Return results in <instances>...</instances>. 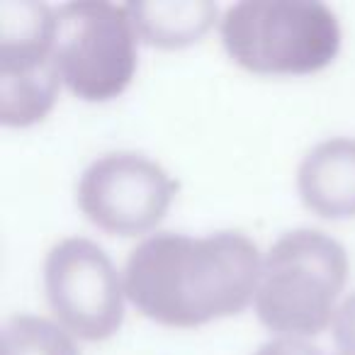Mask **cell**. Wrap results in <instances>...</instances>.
<instances>
[{
	"instance_id": "obj_1",
	"label": "cell",
	"mask_w": 355,
	"mask_h": 355,
	"mask_svg": "<svg viewBox=\"0 0 355 355\" xmlns=\"http://www.w3.org/2000/svg\"><path fill=\"white\" fill-rule=\"evenodd\" d=\"M261 266L256 243L239 232H158L129 253L122 282L144 316L193 329L246 309L256 297Z\"/></svg>"
},
{
	"instance_id": "obj_2",
	"label": "cell",
	"mask_w": 355,
	"mask_h": 355,
	"mask_svg": "<svg viewBox=\"0 0 355 355\" xmlns=\"http://www.w3.org/2000/svg\"><path fill=\"white\" fill-rule=\"evenodd\" d=\"M348 277V253L316 229H295L277 239L263 258L253 297L256 314L287 338L316 336L336 319V300Z\"/></svg>"
},
{
	"instance_id": "obj_3",
	"label": "cell",
	"mask_w": 355,
	"mask_h": 355,
	"mask_svg": "<svg viewBox=\"0 0 355 355\" xmlns=\"http://www.w3.org/2000/svg\"><path fill=\"white\" fill-rule=\"evenodd\" d=\"M227 54L253 73H314L336 59L340 25L316 0H243L222 17Z\"/></svg>"
},
{
	"instance_id": "obj_4",
	"label": "cell",
	"mask_w": 355,
	"mask_h": 355,
	"mask_svg": "<svg viewBox=\"0 0 355 355\" xmlns=\"http://www.w3.org/2000/svg\"><path fill=\"white\" fill-rule=\"evenodd\" d=\"M54 12V64L71 93L88 103L122 95L137 71V30L127 6L78 0Z\"/></svg>"
},
{
	"instance_id": "obj_5",
	"label": "cell",
	"mask_w": 355,
	"mask_h": 355,
	"mask_svg": "<svg viewBox=\"0 0 355 355\" xmlns=\"http://www.w3.org/2000/svg\"><path fill=\"white\" fill-rule=\"evenodd\" d=\"M56 12L44 3H0V122L30 127L51 112L61 76L54 64Z\"/></svg>"
},
{
	"instance_id": "obj_6",
	"label": "cell",
	"mask_w": 355,
	"mask_h": 355,
	"mask_svg": "<svg viewBox=\"0 0 355 355\" xmlns=\"http://www.w3.org/2000/svg\"><path fill=\"white\" fill-rule=\"evenodd\" d=\"M44 292L61 326L83 340L110 338L124 321V282L90 239H64L46 253Z\"/></svg>"
},
{
	"instance_id": "obj_7",
	"label": "cell",
	"mask_w": 355,
	"mask_h": 355,
	"mask_svg": "<svg viewBox=\"0 0 355 355\" xmlns=\"http://www.w3.org/2000/svg\"><path fill=\"white\" fill-rule=\"evenodd\" d=\"M178 183L144 153L112 151L95 158L78 180V207L90 224L117 236H139L168 212Z\"/></svg>"
},
{
	"instance_id": "obj_8",
	"label": "cell",
	"mask_w": 355,
	"mask_h": 355,
	"mask_svg": "<svg viewBox=\"0 0 355 355\" xmlns=\"http://www.w3.org/2000/svg\"><path fill=\"white\" fill-rule=\"evenodd\" d=\"M297 190L306 209L326 219L355 217V139L316 144L300 163Z\"/></svg>"
},
{
	"instance_id": "obj_9",
	"label": "cell",
	"mask_w": 355,
	"mask_h": 355,
	"mask_svg": "<svg viewBox=\"0 0 355 355\" xmlns=\"http://www.w3.org/2000/svg\"><path fill=\"white\" fill-rule=\"evenodd\" d=\"M129 17L137 37L161 49H183L195 44L217 17V6L209 0L188 3H129Z\"/></svg>"
},
{
	"instance_id": "obj_10",
	"label": "cell",
	"mask_w": 355,
	"mask_h": 355,
	"mask_svg": "<svg viewBox=\"0 0 355 355\" xmlns=\"http://www.w3.org/2000/svg\"><path fill=\"white\" fill-rule=\"evenodd\" d=\"M3 355H80L64 326L35 314H17L3 326Z\"/></svg>"
},
{
	"instance_id": "obj_11",
	"label": "cell",
	"mask_w": 355,
	"mask_h": 355,
	"mask_svg": "<svg viewBox=\"0 0 355 355\" xmlns=\"http://www.w3.org/2000/svg\"><path fill=\"white\" fill-rule=\"evenodd\" d=\"M334 338L338 355H355V292L336 311Z\"/></svg>"
},
{
	"instance_id": "obj_12",
	"label": "cell",
	"mask_w": 355,
	"mask_h": 355,
	"mask_svg": "<svg viewBox=\"0 0 355 355\" xmlns=\"http://www.w3.org/2000/svg\"><path fill=\"white\" fill-rule=\"evenodd\" d=\"M253 355H324V353L319 348H314V345L304 343L302 338L280 336V338H272L268 343H263Z\"/></svg>"
}]
</instances>
